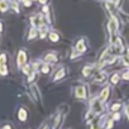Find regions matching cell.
<instances>
[{"label":"cell","mask_w":129,"mask_h":129,"mask_svg":"<svg viewBox=\"0 0 129 129\" xmlns=\"http://www.w3.org/2000/svg\"><path fill=\"white\" fill-rule=\"evenodd\" d=\"M34 79H36V72H32V74L28 76V82H32Z\"/></svg>","instance_id":"obj_27"},{"label":"cell","mask_w":129,"mask_h":129,"mask_svg":"<svg viewBox=\"0 0 129 129\" xmlns=\"http://www.w3.org/2000/svg\"><path fill=\"white\" fill-rule=\"evenodd\" d=\"M123 79L124 80H129V71H126V72L123 74Z\"/></svg>","instance_id":"obj_29"},{"label":"cell","mask_w":129,"mask_h":129,"mask_svg":"<svg viewBox=\"0 0 129 129\" xmlns=\"http://www.w3.org/2000/svg\"><path fill=\"white\" fill-rule=\"evenodd\" d=\"M49 71H51V66L48 63H46V64H43L42 66V72L43 74H49Z\"/></svg>","instance_id":"obj_23"},{"label":"cell","mask_w":129,"mask_h":129,"mask_svg":"<svg viewBox=\"0 0 129 129\" xmlns=\"http://www.w3.org/2000/svg\"><path fill=\"white\" fill-rule=\"evenodd\" d=\"M110 81H111V84H113V85H116V84L119 82V75H118V74H114V75L111 76Z\"/></svg>","instance_id":"obj_21"},{"label":"cell","mask_w":129,"mask_h":129,"mask_svg":"<svg viewBox=\"0 0 129 129\" xmlns=\"http://www.w3.org/2000/svg\"><path fill=\"white\" fill-rule=\"evenodd\" d=\"M7 61H8V57H7L5 53L0 54V66H4V64L7 63Z\"/></svg>","instance_id":"obj_19"},{"label":"cell","mask_w":129,"mask_h":129,"mask_svg":"<svg viewBox=\"0 0 129 129\" xmlns=\"http://www.w3.org/2000/svg\"><path fill=\"white\" fill-rule=\"evenodd\" d=\"M25 62H27V52L24 49H20L18 53V57H17V63L19 67H23V66H25Z\"/></svg>","instance_id":"obj_4"},{"label":"cell","mask_w":129,"mask_h":129,"mask_svg":"<svg viewBox=\"0 0 129 129\" xmlns=\"http://www.w3.org/2000/svg\"><path fill=\"white\" fill-rule=\"evenodd\" d=\"M123 63L125 64L126 67H129V57H128V56H124V57H123Z\"/></svg>","instance_id":"obj_26"},{"label":"cell","mask_w":129,"mask_h":129,"mask_svg":"<svg viewBox=\"0 0 129 129\" xmlns=\"http://www.w3.org/2000/svg\"><path fill=\"white\" fill-rule=\"evenodd\" d=\"M119 119H120V114L119 113H115L113 115V120H119Z\"/></svg>","instance_id":"obj_28"},{"label":"cell","mask_w":129,"mask_h":129,"mask_svg":"<svg viewBox=\"0 0 129 129\" xmlns=\"http://www.w3.org/2000/svg\"><path fill=\"white\" fill-rule=\"evenodd\" d=\"M24 5H25V7H30V5H32V0H25Z\"/></svg>","instance_id":"obj_32"},{"label":"cell","mask_w":129,"mask_h":129,"mask_svg":"<svg viewBox=\"0 0 129 129\" xmlns=\"http://www.w3.org/2000/svg\"><path fill=\"white\" fill-rule=\"evenodd\" d=\"M109 95H110V87H109V86H105V87L101 90L100 95H99V100L104 104V103L109 99Z\"/></svg>","instance_id":"obj_7"},{"label":"cell","mask_w":129,"mask_h":129,"mask_svg":"<svg viewBox=\"0 0 129 129\" xmlns=\"http://www.w3.org/2000/svg\"><path fill=\"white\" fill-rule=\"evenodd\" d=\"M44 61H46L47 63H49V62H56V61H57V56H56L54 53H47V54L44 56Z\"/></svg>","instance_id":"obj_12"},{"label":"cell","mask_w":129,"mask_h":129,"mask_svg":"<svg viewBox=\"0 0 129 129\" xmlns=\"http://www.w3.org/2000/svg\"><path fill=\"white\" fill-rule=\"evenodd\" d=\"M105 5H106V9H108V10H109V12H110V13L113 14V17H114V10H115V8H114L113 3H109V2H108V3L105 4Z\"/></svg>","instance_id":"obj_20"},{"label":"cell","mask_w":129,"mask_h":129,"mask_svg":"<svg viewBox=\"0 0 129 129\" xmlns=\"http://www.w3.org/2000/svg\"><path fill=\"white\" fill-rule=\"evenodd\" d=\"M30 23H32L33 28H36V29L37 28L41 29L42 27L47 25V20H46V18L43 15H34V17H32L30 18Z\"/></svg>","instance_id":"obj_1"},{"label":"cell","mask_w":129,"mask_h":129,"mask_svg":"<svg viewBox=\"0 0 129 129\" xmlns=\"http://www.w3.org/2000/svg\"><path fill=\"white\" fill-rule=\"evenodd\" d=\"M91 72H92V66H85L84 70H82V75L85 77H89L91 75Z\"/></svg>","instance_id":"obj_15"},{"label":"cell","mask_w":129,"mask_h":129,"mask_svg":"<svg viewBox=\"0 0 129 129\" xmlns=\"http://www.w3.org/2000/svg\"><path fill=\"white\" fill-rule=\"evenodd\" d=\"M115 49L119 52V53H123V51H124V46H123V41H121V38H116V41H115Z\"/></svg>","instance_id":"obj_10"},{"label":"cell","mask_w":129,"mask_h":129,"mask_svg":"<svg viewBox=\"0 0 129 129\" xmlns=\"http://www.w3.org/2000/svg\"><path fill=\"white\" fill-rule=\"evenodd\" d=\"M49 39H51L52 42H58V41H59V34L56 33V32H51V33H49Z\"/></svg>","instance_id":"obj_18"},{"label":"cell","mask_w":129,"mask_h":129,"mask_svg":"<svg viewBox=\"0 0 129 129\" xmlns=\"http://www.w3.org/2000/svg\"><path fill=\"white\" fill-rule=\"evenodd\" d=\"M2 129H13V126H12L10 124H4V125L2 126Z\"/></svg>","instance_id":"obj_30"},{"label":"cell","mask_w":129,"mask_h":129,"mask_svg":"<svg viewBox=\"0 0 129 129\" xmlns=\"http://www.w3.org/2000/svg\"><path fill=\"white\" fill-rule=\"evenodd\" d=\"M120 108H121V105H120L119 103H115V104H113V105H111V110H113V111H115V113H116Z\"/></svg>","instance_id":"obj_24"},{"label":"cell","mask_w":129,"mask_h":129,"mask_svg":"<svg viewBox=\"0 0 129 129\" xmlns=\"http://www.w3.org/2000/svg\"><path fill=\"white\" fill-rule=\"evenodd\" d=\"M2 30H3V24L0 23V32H2Z\"/></svg>","instance_id":"obj_36"},{"label":"cell","mask_w":129,"mask_h":129,"mask_svg":"<svg viewBox=\"0 0 129 129\" xmlns=\"http://www.w3.org/2000/svg\"><path fill=\"white\" fill-rule=\"evenodd\" d=\"M0 75H8V69L5 64L4 66H0Z\"/></svg>","instance_id":"obj_25"},{"label":"cell","mask_w":129,"mask_h":129,"mask_svg":"<svg viewBox=\"0 0 129 129\" xmlns=\"http://www.w3.org/2000/svg\"><path fill=\"white\" fill-rule=\"evenodd\" d=\"M18 118H19L20 121H25L27 118H28V111H27L24 108H20L19 111H18Z\"/></svg>","instance_id":"obj_9"},{"label":"cell","mask_w":129,"mask_h":129,"mask_svg":"<svg viewBox=\"0 0 129 129\" xmlns=\"http://www.w3.org/2000/svg\"><path fill=\"white\" fill-rule=\"evenodd\" d=\"M8 9H9L8 2H5V0H2V2H0V12H7Z\"/></svg>","instance_id":"obj_16"},{"label":"cell","mask_w":129,"mask_h":129,"mask_svg":"<svg viewBox=\"0 0 129 129\" xmlns=\"http://www.w3.org/2000/svg\"><path fill=\"white\" fill-rule=\"evenodd\" d=\"M20 2H25V0H20Z\"/></svg>","instance_id":"obj_37"},{"label":"cell","mask_w":129,"mask_h":129,"mask_svg":"<svg viewBox=\"0 0 129 129\" xmlns=\"http://www.w3.org/2000/svg\"><path fill=\"white\" fill-rule=\"evenodd\" d=\"M108 30H109V34L113 37L115 34V32L118 30V20L115 17H111L108 22Z\"/></svg>","instance_id":"obj_3"},{"label":"cell","mask_w":129,"mask_h":129,"mask_svg":"<svg viewBox=\"0 0 129 129\" xmlns=\"http://www.w3.org/2000/svg\"><path fill=\"white\" fill-rule=\"evenodd\" d=\"M30 91H32V95H33V98L34 99H39L41 98V94H39V90H38V87L36 86V85H32L30 86Z\"/></svg>","instance_id":"obj_14"},{"label":"cell","mask_w":129,"mask_h":129,"mask_svg":"<svg viewBox=\"0 0 129 129\" xmlns=\"http://www.w3.org/2000/svg\"><path fill=\"white\" fill-rule=\"evenodd\" d=\"M75 95H76L77 99L85 100V99H86V87H85L84 85L76 86V89H75Z\"/></svg>","instance_id":"obj_5"},{"label":"cell","mask_w":129,"mask_h":129,"mask_svg":"<svg viewBox=\"0 0 129 129\" xmlns=\"http://www.w3.org/2000/svg\"><path fill=\"white\" fill-rule=\"evenodd\" d=\"M32 2H33V0H32ZM36 2H39V3H42V4H44V3L47 2V0H36Z\"/></svg>","instance_id":"obj_35"},{"label":"cell","mask_w":129,"mask_h":129,"mask_svg":"<svg viewBox=\"0 0 129 129\" xmlns=\"http://www.w3.org/2000/svg\"><path fill=\"white\" fill-rule=\"evenodd\" d=\"M105 77H106V74H105V72H99V74L95 75L94 81H95V82H103V81L105 80Z\"/></svg>","instance_id":"obj_13"},{"label":"cell","mask_w":129,"mask_h":129,"mask_svg":"<svg viewBox=\"0 0 129 129\" xmlns=\"http://www.w3.org/2000/svg\"><path fill=\"white\" fill-rule=\"evenodd\" d=\"M38 36V30L36 29V28H32L30 30H29V36H28V39L30 41V39H34L36 37Z\"/></svg>","instance_id":"obj_17"},{"label":"cell","mask_w":129,"mask_h":129,"mask_svg":"<svg viewBox=\"0 0 129 129\" xmlns=\"http://www.w3.org/2000/svg\"><path fill=\"white\" fill-rule=\"evenodd\" d=\"M62 120H63V114H58V115L56 116V120H54V125H53V129H59Z\"/></svg>","instance_id":"obj_11"},{"label":"cell","mask_w":129,"mask_h":129,"mask_svg":"<svg viewBox=\"0 0 129 129\" xmlns=\"http://www.w3.org/2000/svg\"><path fill=\"white\" fill-rule=\"evenodd\" d=\"M41 129H51V128H49V126H48V125H47V124H43V125H42V128H41Z\"/></svg>","instance_id":"obj_34"},{"label":"cell","mask_w":129,"mask_h":129,"mask_svg":"<svg viewBox=\"0 0 129 129\" xmlns=\"http://www.w3.org/2000/svg\"><path fill=\"white\" fill-rule=\"evenodd\" d=\"M125 111H126V115H128V118H129V104H126V106H125Z\"/></svg>","instance_id":"obj_33"},{"label":"cell","mask_w":129,"mask_h":129,"mask_svg":"<svg viewBox=\"0 0 129 129\" xmlns=\"http://www.w3.org/2000/svg\"><path fill=\"white\" fill-rule=\"evenodd\" d=\"M75 49H76V52H79V53H84V52L87 49V47H86V39H85V38L79 39V41L76 42Z\"/></svg>","instance_id":"obj_6"},{"label":"cell","mask_w":129,"mask_h":129,"mask_svg":"<svg viewBox=\"0 0 129 129\" xmlns=\"http://www.w3.org/2000/svg\"><path fill=\"white\" fill-rule=\"evenodd\" d=\"M95 115H98V114H100L101 111H103V103L99 100V98H96V99H94L92 101H91V109H90Z\"/></svg>","instance_id":"obj_2"},{"label":"cell","mask_w":129,"mask_h":129,"mask_svg":"<svg viewBox=\"0 0 129 129\" xmlns=\"http://www.w3.org/2000/svg\"><path fill=\"white\" fill-rule=\"evenodd\" d=\"M64 76H66V69L62 67L59 70L56 71V74L53 75V81H58V80H62Z\"/></svg>","instance_id":"obj_8"},{"label":"cell","mask_w":129,"mask_h":129,"mask_svg":"<svg viewBox=\"0 0 129 129\" xmlns=\"http://www.w3.org/2000/svg\"><path fill=\"white\" fill-rule=\"evenodd\" d=\"M94 116H95V114H94L91 110H90V111H87V113H86V121H87V123H90V121L94 119Z\"/></svg>","instance_id":"obj_22"},{"label":"cell","mask_w":129,"mask_h":129,"mask_svg":"<svg viewBox=\"0 0 129 129\" xmlns=\"http://www.w3.org/2000/svg\"><path fill=\"white\" fill-rule=\"evenodd\" d=\"M113 124H114V123H113V120H108V125H106V126H108V129H111V128H113Z\"/></svg>","instance_id":"obj_31"}]
</instances>
